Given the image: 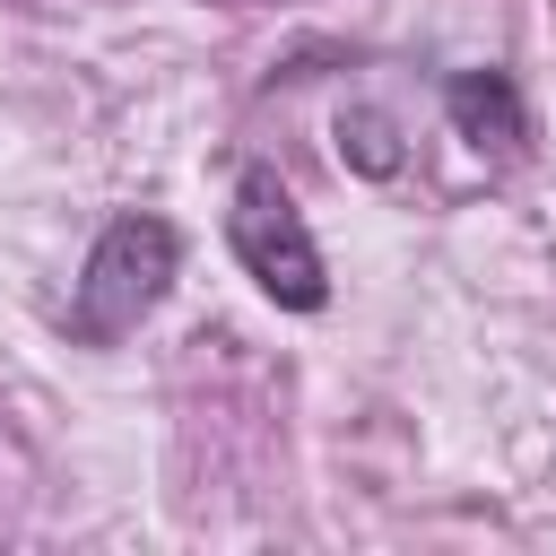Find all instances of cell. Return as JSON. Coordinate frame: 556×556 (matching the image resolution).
I'll list each match as a JSON object with an SVG mask.
<instances>
[{
    "label": "cell",
    "instance_id": "obj_1",
    "mask_svg": "<svg viewBox=\"0 0 556 556\" xmlns=\"http://www.w3.org/2000/svg\"><path fill=\"white\" fill-rule=\"evenodd\" d=\"M174 269H182V235H174L156 208H122V217L96 235V252H87V269H78V287H70V339H78V348L130 339V330L165 304Z\"/></svg>",
    "mask_w": 556,
    "mask_h": 556
},
{
    "label": "cell",
    "instance_id": "obj_2",
    "mask_svg": "<svg viewBox=\"0 0 556 556\" xmlns=\"http://www.w3.org/2000/svg\"><path fill=\"white\" fill-rule=\"evenodd\" d=\"M226 243L243 261V278L287 304V313H321L330 304V269H321V243L295 208V191L269 174V165H243L235 174V208H226Z\"/></svg>",
    "mask_w": 556,
    "mask_h": 556
},
{
    "label": "cell",
    "instance_id": "obj_3",
    "mask_svg": "<svg viewBox=\"0 0 556 556\" xmlns=\"http://www.w3.org/2000/svg\"><path fill=\"white\" fill-rule=\"evenodd\" d=\"M443 113H452V130H460L469 148H495V156H513V148L530 139L521 87H513L504 70H452V78H443Z\"/></svg>",
    "mask_w": 556,
    "mask_h": 556
},
{
    "label": "cell",
    "instance_id": "obj_4",
    "mask_svg": "<svg viewBox=\"0 0 556 556\" xmlns=\"http://www.w3.org/2000/svg\"><path fill=\"white\" fill-rule=\"evenodd\" d=\"M330 139H339V165L365 174V182H391L400 156H408V148H400V122H391L382 104H348V113L330 122Z\"/></svg>",
    "mask_w": 556,
    "mask_h": 556
}]
</instances>
